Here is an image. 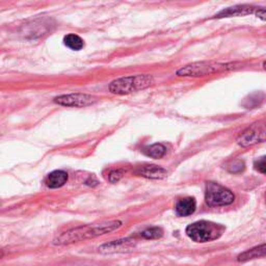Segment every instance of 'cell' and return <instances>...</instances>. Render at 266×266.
Wrapping results in <instances>:
<instances>
[{"label": "cell", "mask_w": 266, "mask_h": 266, "mask_svg": "<svg viewBox=\"0 0 266 266\" xmlns=\"http://www.w3.org/2000/svg\"><path fill=\"white\" fill-rule=\"evenodd\" d=\"M137 173L145 178L149 179H163L168 175V172H166L163 168L158 165H145L140 168Z\"/></svg>", "instance_id": "8"}, {"label": "cell", "mask_w": 266, "mask_h": 266, "mask_svg": "<svg viewBox=\"0 0 266 266\" xmlns=\"http://www.w3.org/2000/svg\"><path fill=\"white\" fill-rule=\"evenodd\" d=\"M163 234V232L160 228L154 227V228H149L142 232V236L146 239H157L160 238Z\"/></svg>", "instance_id": "16"}, {"label": "cell", "mask_w": 266, "mask_h": 266, "mask_svg": "<svg viewBox=\"0 0 266 266\" xmlns=\"http://www.w3.org/2000/svg\"><path fill=\"white\" fill-rule=\"evenodd\" d=\"M63 43L66 47L72 50H75V51H79V50H81L83 46H85V42H83V40L79 36L75 35V33H69V35L64 36Z\"/></svg>", "instance_id": "14"}, {"label": "cell", "mask_w": 266, "mask_h": 266, "mask_svg": "<svg viewBox=\"0 0 266 266\" xmlns=\"http://www.w3.org/2000/svg\"><path fill=\"white\" fill-rule=\"evenodd\" d=\"M255 9L249 6H237L234 8H229L222 11L220 14L215 16V18H227V17H235V16H245L248 14H253Z\"/></svg>", "instance_id": "11"}, {"label": "cell", "mask_w": 266, "mask_h": 266, "mask_svg": "<svg viewBox=\"0 0 266 266\" xmlns=\"http://www.w3.org/2000/svg\"><path fill=\"white\" fill-rule=\"evenodd\" d=\"M66 181L68 174L63 171H54L47 176L45 183L49 188H59L65 184Z\"/></svg>", "instance_id": "10"}, {"label": "cell", "mask_w": 266, "mask_h": 266, "mask_svg": "<svg viewBox=\"0 0 266 266\" xmlns=\"http://www.w3.org/2000/svg\"><path fill=\"white\" fill-rule=\"evenodd\" d=\"M236 68L235 63H222L212 61H201L187 64L177 71L178 76L183 77H200L215 73H221Z\"/></svg>", "instance_id": "4"}, {"label": "cell", "mask_w": 266, "mask_h": 266, "mask_svg": "<svg viewBox=\"0 0 266 266\" xmlns=\"http://www.w3.org/2000/svg\"><path fill=\"white\" fill-rule=\"evenodd\" d=\"M256 16L258 17V18H260L261 20H265V10L264 9H258L256 11Z\"/></svg>", "instance_id": "19"}, {"label": "cell", "mask_w": 266, "mask_h": 266, "mask_svg": "<svg viewBox=\"0 0 266 266\" xmlns=\"http://www.w3.org/2000/svg\"><path fill=\"white\" fill-rule=\"evenodd\" d=\"M195 201L193 197L182 198L176 205V212L179 216H188L195 211Z\"/></svg>", "instance_id": "12"}, {"label": "cell", "mask_w": 266, "mask_h": 266, "mask_svg": "<svg viewBox=\"0 0 266 266\" xmlns=\"http://www.w3.org/2000/svg\"><path fill=\"white\" fill-rule=\"evenodd\" d=\"M97 99L88 94H68L61 95L54 98V102L58 105L68 106V107H85L94 104Z\"/></svg>", "instance_id": "7"}, {"label": "cell", "mask_w": 266, "mask_h": 266, "mask_svg": "<svg viewBox=\"0 0 266 266\" xmlns=\"http://www.w3.org/2000/svg\"><path fill=\"white\" fill-rule=\"evenodd\" d=\"M234 194L228 188L215 182H207L205 190L206 203L210 207L227 206L234 202Z\"/></svg>", "instance_id": "5"}, {"label": "cell", "mask_w": 266, "mask_h": 266, "mask_svg": "<svg viewBox=\"0 0 266 266\" xmlns=\"http://www.w3.org/2000/svg\"><path fill=\"white\" fill-rule=\"evenodd\" d=\"M133 246V241L130 239H122V240H114L110 243L103 244L100 249L105 253H115V252H125Z\"/></svg>", "instance_id": "9"}, {"label": "cell", "mask_w": 266, "mask_h": 266, "mask_svg": "<svg viewBox=\"0 0 266 266\" xmlns=\"http://www.w3.org/2000/svg\"><path fill=\"white\" fill-rule=\"evenodd\" d=\"M3 256H4V254H3V252H0V259H2V258H3Z\"/></svg>", "instance_id": "20"}, {"label": "cell", "mask_w": 266, "mask_h": 266, "mask_svg": "<svg viewBox=\"0 0 266 266\" xmlns=\"http://www.w3.org/2000/svg\"><path fill=\"white\" fill-rule=\"evenodd\" d=\"M122 226L120 221H112L99 225H89L85 227H78L72 230L66 231L54 239V244L64 245L80 240H86L89 238H94L97 236H101L107 233H110Z\"/></svg>", "instance_id": "1"}, {"label": "cell", "mask_w": 266, "mask_h": 266, "mask_svg": "<svg viewBox=\"0 0 266 266\" xmlns=\"http://www.w3.org/2000/svg\"><path fill=\"white\" fill-rule=\"evenodd\" d=\"M154 79L151 75H135L113 80L109 85V91L115 95H127L152 86Z\"/></svg>", "instance_id": "2"}, {"label": "cell", "mask_w": 266, "mask_h": 266, "mask_svg": "<svg viewBox=\"0 0 266 266\" xmlns=\"http://www.w3.org/2000/svg\"><path fill=\"white\" fill-rule=\"evenodd\" d=\"M256 169L262 173V174H265V169H266V163H265V157H262L261 159H259L257 162H256Z\"/></svg>", "instance_id": "18"}, {"label": "cell", "mask_w": 266, "mask_h": 266, "mask_svg": "<svg viewBox=\"0 0 266 266\" xmlns=\"http://www.w3.org/2000/svg\"><path fill=\"white\" fill-rule=\"evenodd\" d=\"M265 251H266V246H265V244H262L260 246L254 247L252 249H248V251L242 253L238 257L237 260L239 262H246V261L253 260V259H256V258L264 257L265 256Z\"/></svg>", "instance_id": "13"}, {"label": "cell", "mask_w": 266, "mask_h": 266, "mask_svg": "<svg viewBox=\"0 0 266 266\" xmlns=\"http://www.w3.org/2000/svg\"><path fill=\"white\" fill-rule=\"evenodd\" d=\"M265 141V125L258 122L249 126L238 137L237 142L242 147H249Z\"/></svg>", "instance_id": "6"}, {"label": "cell", "mask_w": 266, "mask_h": 266, "mask_svg": "<svg viewBox=\"0 0 266 266\" xmlns=\"http://www.w3.org/2000/svg\"><path fill=\"white\" fill-rule=\"evenodd\" d=\"M123 175H124V172L122 170H114V171H111L109 173L108 180L111 183H116V182H119L122 179Z\"/></svg>", "instance_id": "17"}, {"label": "cell", "mask_w": 266, "mask_h": 266, "mask_svg": "<svg viewBox=\"0 0 266 266\" xmlns=\"http://www.w3.org/2000/svg\"><path fill=\"white\" fill-rule=\"evenodd\" d=\"M224 230L225 228L219 224L200 221L186 228V234L191 240L203 243L220 238L223 235Z\"/></svg>", "instance_id": "3"}, {"label": "cell", "mask_w": 266, "mask_h": 266, "mask_svg": "<svg viewBox=\"0 0 266 266\" xmlns=\"http://www.w3.org/2000/svg\"><path fill=\"white\" fill-rule=\"evenodd\" d=\"M165 151H166L165 147L161 144H154L152 146L147 147L144 150V152L147 156H150V157L155 158V159L161 158L165 154Z\"/></svg>", "instance_id": "15"}]
</instances>
